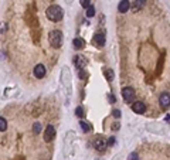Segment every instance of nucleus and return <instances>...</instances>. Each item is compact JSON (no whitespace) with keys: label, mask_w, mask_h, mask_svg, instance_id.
Returning <instances> with one entry per match:
<instances>
[{"label":"nucleus","mask_w":170,"mask_h":160,"mask_svg":"<svg viewBox=\"0 0 170 160\" xmlns=\"http://www.w3.org/2000/svg\"><path fill=\"white\" fill-rule=\"evenodd\" d=\"M45 16H47V19H48V20H51V22H60V20H63L64 11H63V9H61L60 6L53 4V6H50V7L47 9Z\"/></svg>","instance_id":"f257e3e1"},{"label":"nucleus","mask_w":170,"mask_h":160,"mask_svg":"<svg viewBox=\"0 0 170 160\" xmlns=\"http://www.w3.org/2000/svg\"><path fill=\"white\" fill-rule=\"evenodd\" d=\"M48 41L51 44V47L54 48H60L61 44H63V33L58 31V30H53L48 34Z\"/></svg>","instance_id":"f03ea898"},{"label":"nucleus","mask_w":170,"mask_h":160,"mask_svg":"<svg viewBox=\"0 0 170 160\" xmlns=\"http://www.w3.org/2000/svg\"><path fill=\"white\" fill-rule=\"evenodd\" d=\"M105 40H106V35H105V31H104V30L98 31L95 34V37H94V43H95V45L99 47V48H102V47L105 45Z\"/></svg>","instance_id":"7ed1b4c3"},{"label":"nucleus","mask_w":170,"mask_h":160,"mask_svg":"<svg viewBox=\"0 0 170 160\" xmlns=\"http://www.w3.org/2000/svg\"><path fill=\"white\" fill-rule=\"evenodd\" d=\"M122 96H123V99L126 102H133V99H135V91H133V88L125 86L122 89Z\"/></svg>","instance_id":"20e7f679"},{"label":"nucleus","mask_w":170,"mask_h":160,"mask_svg":"<svg viewBox=\"0 0 170 160\" xmlns=\"http://www.w3.org/2000/svg\"><path fill=\"white\" fill-rule=\"evenodd\" d=\"M159 104H160V106L163 108V109L170 108V94L163 92V94L159 96Z\"/></svg>","instance_id":"39448f33"},{"label":"nucleus","mask_w":170,"mask_h":160,"mask_svg":"<svg viewBox=\"0 0 170 160\" xmlns=\"http://www.w3.org/2000/svg\"><path fill=\"white\" fill-rule=\"evenodd\" d=\"M106 146H108V143H106V140L104 138H96L95 142H94V147H95L98 152H105Z\"/></svg>","instance_id":"423d86ee"},{"label":"nucleus","mask_w":170,"mask_h":160,"mask_svg":"<svg viewBox=\"0 0 170 160\" xmlns=\"http://www.w3.org/2000/svg\"><path fill=\"white\" fill-rule=\"evenodd\" d=\"M54 138H55V129H54L53 125H48L45 132H44V140L45 142H51Z\"/></svg>","instance_id":"0eeeda50"},{"label":"nucleus","mask_w":170,"mask_h":160,"mask_svg":"<svg viewBox=\"0 0 170 160\" xmlns=\"http://www.w3.org/2000/svg\"><path fill=\"white\" fill-rule=\"evenodd\" d=\"M132 111L135 112V113H145V111H146V105L143 104V102H140V101H136V102H133L132 104Z\"/></svg>","instance_id":"6e6552de"},{"label":"nucleus","mask_w":170,"mask_h":160,"mask_svg":"<svg viewBox=\"0 0 170 160\" xmlns=\"http://www.w3.org/2000/svg\"><path fill=\"white\" fill-rule=\"evenodd\" d=\"M34 77L36 78H44L45 77V68L42 64H37L34 67Z\"/></svg>","instance_id":"1a4fd4ad"},{"label":"nucleus","mask_w":170,"mask_h":160,"mask_svg":"<svg viewBox=\"0 0 170 160\" xmlns=\"http://www.w3.org/2000/svg\"><path fill=\"white\" fill-rule=\"evenodd\" d=\"M129 9H130V1L129 0H121L119 1V4H118L119 13H126V11H129Z\"/></svg>","instance_id":"9d476101"},{"label":"nucleus","mask_w":170,"mask_h":160,"mask_svg":"<svg viewBox=\"0 0 170 160\" xmlns=\"http://www.w3.org/2000/svg\"><path fill=\"white\" fill-rule=\"evenodd\" d=\"M74 63H75V65H77L78 70H82V68H85V65H86V60H85L82 55H75Z\"/></svg>","instance_id":"9b49d317"},{"label":"nucleus","mask_w":170,"mask_h":160,"mask_svg":"<svg viewBox=\"0 0 170 160\" xmlns=\"http://www.w3.org/2000/svg\"><path fill=\"white\" fill-rule=\"evenodd\" d=\"M72 45H74L75 50H82V48L85 47V40L77 37V38H74V41H72Z\"/></svg>","instance_id":"f8f14e48"},{"label":"nucleus","mask_w":170,"mask_h":160,"mask_svg":"<svg viewBox=\"0 0 170 160\" xmlns=\"http://www.w3.org/2000/svg\"><path fill=\"white\" fill-rule=\"evenodd\" d=\"M146 0H133V4H132V10L133 11H139L143 6H145Z\"/></svg>","instance_id":"ddd939ff"},{"label":"nucleus","mask_w":170,"mask_h":160,"mask_svg":"<svg viewBox=\"0 0 170 160\" xmlns=\"http://www.w3.org/2000/svg\"><path fill=\"white\" fill-rule=\"evenodd\" d=\"M79 125H81V129H82V130H84L85 133H88V132H91V125H89V123H88V122H85V120H81V122H79Z\"/></svg>","instance_id":"4468645a"},{"label":"nucleus","mask_w":170,"mask_h":160,"mask_svg":"<svg viewBox=\"0 0 170 160\" xmlns=\"http://www.w3.org/2000/svg\"><path fill=\"white\" fill-rule=\"evenodd\" d=\"M104 74H105V77L108 78V81H112L114 77H115V75H114V71H112L111 68H106L105 71H104Z\"/></svg>","instance_id":"2eb2a0df"},{"label":"nucleus","mask_w":170,"mask_h":160,"mask_svg":"<svg viewBox=\"0 0 170 160\" xmlns=\"http://www.w3.org/2000/svg\"><path fill=\"white\" fill-rule=\"evenodd\" d=\"M41 129H42V126H41V123H40V122H36V123L33 125V132H34L36 135H38V133L41 132Z\"/></svg>","instance_id":"dca6fc26"},{"label":"nucleus","mask_w":170,"mask_h":160,"mask_svg":"<svg viewBox=\"0 0 170 160\" xmlns=\"http://www.w3.org/2000/svg\"><path fill=\"white\" fill-rule=\"evenodd\" d=\"M6 129H7V122H6L4 118L0 116V132H4Z\"/></svg>","instance_id":"f3484780"},{"label":"nucleus","mask_w":170,"mask_h":160,"mask_svg":"<svg viewBox=\"0 0 170 160\" xmlns=\"http://www.w3.org/2000/svg\"><path fill=\"white\" fill-rule=\"evenodd\" d=\"M86 16H88V17H94V16H95V7H94V6H89V7L86 9Z\"/></svg>","instance_id":"a211bd4d"},{"label":"nucleus","mask_w":170,"mask_h":160,"mask_svg":"<svg viewBox=\"0 0 170 160\" xmlns=\"http://www.w3.org/2000/svg\"><path fill=\"white\" fill-rule=\"evenodd\" d=\"M75 115H77L78 118L84 116V109H82V106H78L77 109H75Z\"/></svg>","instance_id":"6ab92c4d"},{"label":"nucleus","mask_w":170,"mask_h":160,"mask_svg":"<svg viewBox=\"0 0 170 160\" xmlns=\"http://www.w3.org/2000/svg\"><path fill=\"white\" fill-rule=\"evenodd\" d=\"M79 3H81V6H82L84 9H88V7L91 6V0H79Z\"/></svg>","instance_id":"aec40b11"},{"label":"nucleus","mask_w":170,"mask_h":160,"mask_svg":"<svg viewBox=\"0 0 170 160\" xmlns=\"http://www.w3.org/2000/svg\"><path fill=\"white\" fill-rule=\"evenodd\" d=\"M128 160H139V156H138V153H130L129 154V157H128Z\"/></svg>","instance_id":"412c9836"},{"label":"nucleus","mask_w":170,"mask_h":160,"mask_svg":"<svg viewBox=\"0 0 170 160\" xmlns=\"http://www.w3.org/2000/svg\"><path fill=\"white\" fill-rule=\"evenodd\" d=\"M112 115L115 118H121V111H119V109H114V111H112Z\"/></svg>","instance_id":"4be33fe9"},{"label":"nucleus","mask_w":170,"mask_h":160,"mask_svg":"<svg viewBox=\"0 0 170 160\" xmlns=\"http://www.w3.org/2000/svg\"><path fill=\"white\" fill-rule=\"evenodd\" d=\"M119 126H121V125H119L118 122H115V123H112V130H118V129H119Z\"/></svg>","instance_id":"5701e85b"},{"label":"nucleus","mask_w":170,"mask_h":160,"mask_svg":"<svg viewBox=\"0 0 170 160\" xmlns=\"http://www.w3.org/2000/svg\"><path fill=\"white\" fill-rule=\"evenodd\" d=\"M85 77H86V74H85L84 71H81V70H79V78H81V79H84Z\"/></svg>","instance_id":"b1692460"},{"label":"nucleus","mask_w":170,"mask_h":160,"mask_svg":"<svg viewBox=\"0 0 170 160\" xmlns=\"http://www.w3.org/2000/svg\"><path fill=\"white\" fill-rule=\"evenodd\" d=\"M109 101H111V104H115V96H114V95H109Z\"/></svg>","instance_id":"393cba45"},{"label":"nucleus","mask_w":170,"mask_h":160,"mask_svg":"<svg viewBox=\"0 0 170 160\" xmlns=\"http://www.w3.org/2000/svg\"><path fill=\"white\" fill-rule=\"evenodd\" d=\"M114 143H115V139L114 138H111L109 140H108V145H114Z\"/></svg>","instance_id":"a878e982"}]
</instances>
